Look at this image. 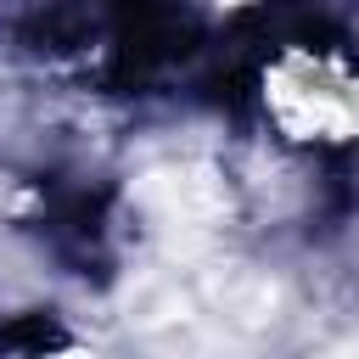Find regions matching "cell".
I'll return each instance as SVG.
<instances>
[{"label": "cell", "mask_w": 359, "mask_h": 359, "mask_svg": "<svg viewBox=\"0 0 359 359\" xmlns=\"http://www.w3.org/2000/svg\"><path fill=\"white\" fill-rule=\"evenodd\" d=\"M180 45V22L157 0H45L28 28L39 67L79 84L146 79Z\"/></svg>", "instance_id": "6da1fadb"}, {"label": "cell", "mask_w": 359, "mask_h": 359, "mask_svg": "<svg viewBox=\"0 0 359 359\" xmlns=\"http://www.w3.org/2000/svg\"><path fill=\"white\" fill-rule=\"evenodd\" d=\"M258 112L297 151L359 146V56L325 39H292L258 67Z\"/></svg>", "instance_id": "7a4b0ae2"}, {"label": "cell", "mask_w": 359, "mask_h": 359, "mask_svg": "<svg viewBox=\"0 0 359 359\" xmlns=\"http://www.w3.org/2000/svg\"><path fill=\"white\" fill-rule=\"evenodd\" d=\"M202 6H213V11H247V6H258V0H202Z\"/></svg>", "instance_id": "3957f363"}]
</instances>
